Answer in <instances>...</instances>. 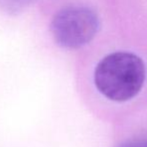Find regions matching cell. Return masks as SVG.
<instances>
[{"mask_svg":"<svg viewBox=\"0 0 147 147\" xmlns=\"http://www.w3.org/2000/svg\"><path fill=\"white\" fill-rule=\"evenodd\" d=\"M146 68L143 60L131 52L118 51L105 56L94 70L97 90L109 100L124 102L143 87Z\"/></svg>","mask_w":147,"mask_h":147,"instance_id":"1","label":"cell"},{"mask_svg":"<svg viewBox=\"0 0 147 147\" xmlns=\"http://www.w3.org/2000/svg\"><path fill=\"white\" fill-rule=\"evenodd\" d=\"M99 28V19L85 6H69L55 14L51 32L55 41L64 48L76 49L90 42Z\"/></svg>","mask_w":147,"mask_h":147,"instance_id":"2","label":"cell"},{"mask_svg":"<svg viewBox=\"0 0 147 147\" xmlns=\"http://www.w3.org/2000/svg\"><path fill=\"white\" fill-rule=\"evenodd\" d=\"M30 0H0V5L8 12H18L23 9Z\"/></svg>","mask_w":147,"mask_h":147,"instance_id":"3","label":"cell"},{"mask_svg":"<svg viewBox=\"0 0 147 147\" xmlns=\"http://www.w3.org/2000/svg\"><path fill=\"white\" fill-rule=\"evenodd\" d=\"M117 147H147V137L143 139H135L124 141Z\"/></svg>","mask_w":147,"mask_h":147,"instance_id":"4","label":"cell"}]
</instances>
